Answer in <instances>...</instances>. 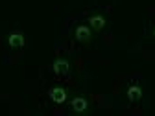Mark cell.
Instances as JSON below:
<instances>
[{"label":"cell","mask_w":155,"mask_h":116,"mask_svg":"<svg viewBox=\"0 0 155 116\" xmlns=\"http://www.w3.org/2000/svg\"><path fill=\"white\" fill-rule=\"evenodd\" d=\"M127 100H129L131 103H139V102L142 100V89H140L139 85L127 87Z\"/></svg>","instance_id":"obj_5"},{"label":"cell","mask_w":155,"mask_h":116,"mask_svg":"<svg viewBox=\"0 0 155 116\" xmlns=\"http://www.w3.org/2000/svg\"><path fill=\"white\" fill-rule=\"evenodd\" d=\"M52 70H54L55 76L65 77V76H68V72H70V65H68L67 59H57V61L52 65Z\"/></svg>","instance_id":"obj_3"},{"label":"cell","mask_w":155,"mask_h":116,"mask_svg":"<svg viewBox=\"0 0 155 116\" xmlns=\"http://www.w3.org/2000/svg\"><path fill=\"white\" fill-rule=\"evenodd\" d=\"M89 26L92 28V31H102L105 28V17H102V15L89 17Z\"/></svg>","instance_id":"obj_4"},{"label":"cell","mask_w":155,"mask_h":116,"mask_svg":"<svg viewBox=\"0 0 155 116\" xmlns=\"http://www.w3.org/2000/svg\"><path fill=\"white\" fill-rule=\"evenodd\" d=\"M8 44H9L13 50L22 48V46H24V37H22V33H11L9 39H8Z\"/></svg>","instance_id":"obj_6"},{"label":"cell","mask_w":155,"mask_h":116,"mask_svg":"<svg viewBox=\"0 0 155 116\" xmlns=\"http://www.w3.org/2000/svg\"><path fill=\"white\" fill-rule=\"evenodd\" d=\"M48 96H50V100L54 103H57V105H61V103L67 102V90L61 89V87H52L48 90Z\"/></svg>","instance_id":"obj_2"},{"label":"cell","mask_w":155,"mask_h":116,"mask_svg":"<svg viewBox=\"0 0 155 116\" xmlns=\"http://www.w3.org/2000/svg\"><path fill=\"white\" fill-rule=\"evenodd\" d=\"M74 37H76V41L78 43H89L91 39H92V28L87 26V24H80V26H76L74 30Z\"/></svg>","instance_id":"obj_1"},{"label":"cell","mask_w":155,"mask_h":116,"mask_svg":"<svg viewBox=\"0 0 155 116\" xmlns=\"http://www.w3.org/2000/svg\"><path fill=\"white\" fill-rule=\"evenodd\" d=\"M153 37H155V26H153Z\"/></svg>","instance_id":"obj_8"},{"label":"cell","mask_w":155,"mask_h":116,"mask_svg":"<svg viewBox=\"0 0 155 116\" xmlns=\"http://www.w3.org/2000/svg\"><path fill=\"white\" fill-rule=\"evenodd\" d=\"M70 107H72V111L74 112H85L87 111V107H89V103H87V100L85 98H74L72 102H70Z\"/></svg>","instance_id":"obj_7"}]
</instances>
